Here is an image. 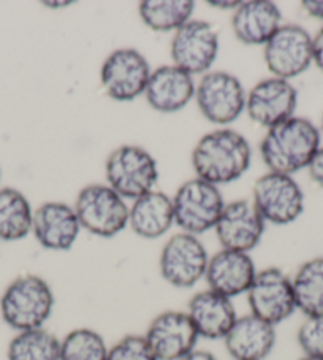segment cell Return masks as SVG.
Masks as SVG:
<instances>
[{
  "label": "cell",
  "instance_id": "15",
  "mask_svg": "<svg viewBox=\"0 0 323 360\" xmlns=\"http://www.w3.org/2000/svg\"><path fill=\"white\" fill-rule=\"evenodd\" d=\"M222 250L249 254L265 233V219L252 200L241 198L225 205L216 224Z\"/></svg>",
  "mask_w": 323,
  "mask_h": 360
},
{
  "label": "cell",
  "instance_id": "22",
  "mask_svg": "<svg viewBox=\"0 0 323 360\" xmlns=\"http://www.w3.org/2000/svg\"><path fill=\"white\" fill-rule=\"evenodd\" d=\"M282 15L270 0L241 2L232 18L235 37L244 45H266L282 26Z\"/></svg>",
  "mask_w": 323,
  "mask_h": 360
},
{
  "label": "cell",
  "instance_id": "19",
  "mask_svg": "<svg viewBox=\"0 0 323 360\" xmlns=\"http://www.w3.org/2000/svg\"><path fill=\"white\" fill-rule=\"evenodd\" d=\"M223 343L233 360H265L276 346V327L249 313L236 319Z\"/></svg>",
  "mask_w": 323,
  "mask_h": 360
},
{
  "label": "cell",
  "instance_id": "21",
  "mask_svg": "<svg viewBox=\"0 0 323 360\" xmlns=\"http://www.w3.org/2000/svg\"><path fill=\"white\" fill-rule=\"evenodd\" d=\"M146 101L160 113L183 110L195 96L194 78L176 65H164L151 72L145 91Z\"/></svg>",
  "mask_w": 323,
  "mask_h": 360
},
{
  "label": "cell",
  "instance_id": "16",
  "mask_svg": "<svg viewBox=\"0 0 323 360\" xmlns=\"http://www.w3.org/2000/svg\"><path fill=\"white\" fill-rule=\"evenodd\" d=\"M298 92L287 79L268 78L257 83L246 98V110L258 126L270 129L294 117Z\"/></svg>",
  "mask_w": 323,
  "mask_h": 360
},
{
  "label": "cell",
  "instance_id": "9",
  "mask_svg": "<svg viewBox=\"0 0 323 360\" xmlns=\"http://www.w3.org/2000/svg\"><path fill=\"white\" fill-rule=\"evenodd\" d=\"M247 302L253 316L276 327L296 311L291 278L276 266L257 271L247 290Z\"/></svg>",
  "mask_w": 323,
  "mask_h": 360
},
{
  "label": "cell",
  "instance_id": "5",
  "mask_svg": "<svg viewBox=\"0 0 323 360\" xmlns=\"http://www.w3.org/2000/svg\"><path fill=\"white\" fill-rule=\"evenodd\" d=\"M175 224L183 232L200 235L214 229L225 202L216 184L195 178L184 183L173 198Z\"/></svg>",
  "mask_w": 323,
  "mask_h": 360
},
{
  "label": "cell",
  "instance_id": "4",
  "mask_svg": "<svg viewBox=\"0 0 323 360\" xmlns=\"http://www.w3.org/2000/svg\"><path fill=\"white\" fill-rule=\"evenodd\" d=\"M128 211L124 198L105 184L86 186L74 203L81 229L102 238L116 237L128 226Z\"/></svg>",
  "mask_w": 323,
  "mask_h": 360
},
{
  "label": "cell",
  "instance_id": "27",
  "mask_svg": "<svg viewBox=\"0 0 323 360\" xmlns=\"http://www.w3.org/2000/svg\"><path fill=\"white\" fill-rule=\"evenodd\" d=\"M60 340L45 327L16 332L8 343V360H59Z\"/></svg>",
  "mask_w": 323,
  "mask_h": 360
},
{
  "label": "cell",
  "instance_id": "7",
  "mask_svg": "<svg viewBox=\"0 0 323 360\" xmlns=\"http://www.w3.org/2000/svg\"><path fill=\"white\" fill-rule=\"evenodd\" d=\"M209 256L195 235L176 233L166 241L160 252L159 269L166 283L178 289L194 288L204 278Z\"/></svg>",
  "mask_w": 323,
  "mask_h": 360
},
{
  "label": "cell",
  "instance_id": "18",
  "mask_svg": "<svg viewBox=\"0 0 323 360\" xmlns=\"http://www.w3.org/2000/svg\"><path fill=\"white\" fill-rule=\"evenodd\" d=\"M81 231L74 208L67 203L48 202L34 211L32 233L49 251H68Z\"/></svg>",
  "mask_w": 323,
  "mask_h": 360
},
{
  "label": "cell",
  "instance_id": "26",
  "mask_svg": "<svg viewBox=\"0 0 323 360\" xmlns=\"http://www.w3.org/2000/svg\"><path fill=\"white\" fill-rule=\"evenodd\" d=\"M192 0H143L138 13L143 22L155 32H170L181 29L194 15Z\"/></svg>",
  "mask_w": 323,
  "mask_h": 360
},
{
  "label": "cell",
  "instance_id": "6",
  "mask_svg": "<svg viewBox=\"0 0 323 360\" xmlns=\"http://www.w3.org/2000/svg\"><path fill=\"white\" fill-rule=\"evenodd\" d=\"M108 186L122 198H136L154 191L159 179L155 159L140 146L126 145L114 150L105 165Z\"/></svg>",
  "mask_w": 323,
  "mask_h": 360
},
{
  "label": "cell",
  "instance_id": "17",
  "mask_svg": "<svg viewBox=\"0 0 323 360\" xmlns=\"http://www.w3.org/2000/svg\"><path fill=\"white\" fill-rule=\"evenodd\" d=\"M257 275L251 254L222 250L209 257L204 273L208 289L228 299L247 294Z\"/></svg>",
  "mask_w": 323,
  "mask_h": 360
},
{
  "label": "cell",
  "instance_id": "1",
  "mask_svg": "<svg viewBox=\"0 0 323 360\" xmlns=\"http://www.w3.org/2000/svg\"><path fill=\"white\" fill-rule=\"evenodd\" d=\"M251 162L249 141L232 129L206 134L192 153V165L197 178L216 186L236 181L249 170Z\"/></svg>",
  "mask_w": 323,
  "mask_h": 360
},
{
  "label": "cell",
  "instance_id": "13",
  "mask_svg": "<svg viewBox=\"0 0 323 360\" xmlns=\"http://www.w3.org/2000/svg\"><path fill=\"white\" fill-rule=\"evenodd\" d=\"M151 67L145 56L133 48L111 53L102 65V84L107 94L117 102H130L145 94Z\"/></svg>",
  "mask_w": 323,
  "mask_h": 360
},
{
  "label": "cell",
  "instance_id": "20",
  "mask_svg": "<svg viewBox=\"0 0 323 360\" xmlns=\"http://www.w3.org/2000/svg\"><path fill=\"white\" fill-rule=\"evenodd\" d=\"M200 338L223 340L238 319L232 299L213 290H202L192 297L187 311Z\"/></svg>",
  "mask_w": 323,
  "mask_h": 360
},
{
  "label": "cell",
  "instance_id": "31",
  "mask_svg": "<svg viewBox=\"0 0 323 360\" xmlns=\"http://www.w3.org/2000/svg\"><path fill=\"white\" fill-rule=\"evenodd\" d=\"M309 170V176L315 184H319L320 188H323V146L319 148V151L315 153L314 159L310 160V164L308 167Z\"/></svg>",
  "mask_w": 323,
  "mask_h": 360
},
{
  "label": "cell",
  "instance_id": "35",
  "mask_svg": "<svg viewBox=\"0 0 323 360\" xmlns=\"http://www.w3.org/2000/svg\"><path fill=\"white\" fill-rule=\"evenodd\" d=\"M211 7L219 8V10H236L241 5L239 0H233V2H219V0H209L208 2Z\"/></svg>",
  "mask_w": 323,
  "mask_h": 360
},
{
  "label": "cell",
  "instance_id": "36",
  "mask_svg": "<svg viewBox=\"0 0 323 360\" xmlns=\"http://www.w3.org/2000/svg\"><path fill=\"white\" fill-rule=\"evenodd\" d=\"M74 2L72 0H68V2H43V5L48 8H54V10H59V8H65V7H70Z\"/></svg>",
  "mask_w": 323,
  "mask_h": 360
},
{
  "label": "cell",
  "instance_id": "8",
  "mask_svg": "<svg viewBox=\"0 0 323 360\" xmlns=\"http://www.w3.org/2000/svg\"><path fill=\"white\" fill-rule=\"evenodd\" d=\"M253 205L265 222L287 226L300 218L304 194L294 178L282 173H266L253 184Z\"/></svg>",
  "mask_w": 323,
  "mask_h": 360
},
{
  "label": "cell",
  "instance_id": "24",
  "mask_svg": "<svg viewBox=\"0 0 323 360\" xmlns=\"http://www.w3.org/2000/svg\"><path fill=\"white\" fill-rule=\"evenodd\" d=\"M34 211L22 192L0 189V240L18 241L32 232Z\"/></svg>",
  "mask_w": 323,
  "mask_h": 360
},
{
  "label": "cell",
  "instance_id": "29",
  "mask_svg": "<svg viewBox=\"0 0 323 360\" xmlns=\"http://www.w3.org/2000/svg\"><path fill=\"white\" fill-rule=\"evenodd\" d=\"M296 341L303 356L323 357V314L306 316L296 332Z\"/></svg>",
  "mask_w": 323,
  "mask_h": 360
},
{
  "label": "cell",
  "instance_id": "34",
  "mask_svg": "<svg viewBox=\"0 0 323 360\" xmlns=\"http://www.w3.org/2000/svg\"><path fill=\"white\" fill-rule=\"evenodd\" d=\"M181 360H219V359H217L214 354L209 352V351L195 349V351H192L190 354H187V356H185Z\"/></svg>",
  "mask_w": 323,
  "mask_h": 360
},
{
  "label": "cell",
  "instance_id": "3",
  "mask_svg": "<svg viewBox=\"0 0 323 360\" xmlns=\"http://www.w3.org/2000/svg\"><path fill=\"white\" fill-rule=\"evenodd\" d=\"M54 292L39 275H21L13 279L0 297V314L16 332L45 327L54 309Z\"/></svg>",
  "mask_w": 323,
  "mask_h": 360
},
{
  "label": "cell",
  "instance_id": "28",
  "mask_svg": "<svg viewBox=\"0 0 323 360\" xmlns=\"http://www.w3.org/2000/svg\"><path fill=\"white\" fill-rule=\"evenodd\" d=\"M110 347L92 328H74L60 340L59 360H107Z\"/></svg>",
  "mask_w": 323,
  "mask_h": 360
},
{
  "label": "cell",
  "instance_id": "14",
  "mask_svg": "<svg viewBox=\"0 0 323 360\" xmlns=\"http://www.w3.org/2000/svg\"><path fill=\"white\" fill-rule=\"evenodd\" d=\"M157 360H181L197 349L200 337L185 311H164L155 316L145 333Z\"/></svg>",
  "mask_w": 323,
  "mask_h": 360
},
{
  "label": "cell",
  "instance_id": "12",
  "mask_svg": "<svg viewBox=\"0 0 323 360\" xmlns=\"http://www.w3.org/2000/svg\"><path fill=\"white\" fill-rule=\"evenodd\" d=\"M219 53V32L208 21L190 20L176 30L171 41V59L189 75H200L213 67Z\"/></svg>",
  "mask_w": 323,
  "mask_h": 360
},
{
  "label": "cell",
  "instance_id": "33",
  "mask_svg": "<svg viewBox=\"0 0 323 360\" xmlns=\"http://www.w3.org/2000/svg\"><path fill=\"white\" fill-rule=\"evenodd\" d=\"M301 7L309 16L323 21V0H303Z\"/></svg>",
  "mask_w": 323,
  "mask_h": 360
},
{
  "label": "cell",
  "instance_id": "2",
  "mask_svg": "<svg viewBox=\"0 0 323 360\" xmlns=\"http://www.w3.org/2000/svg\"><path fill=\"white\" fill-rule=\"evenodd\" d=\"M319 148L320 130L306 117L294 116L268 129L260 153L270 172L291 176L308 169Z\"/></svg>",
  "mask_w": 323,
  "mask_h": 360
},
{
  "label": "cell",
  "instance_id": "23",
  "mask_svg": "<svg viewBox=\"0 0 323 360\" xmlns=\"http://www.w3.org/2000/svg\"><path fill=\"white\" fill-rule=\"evenodd\" d=\"M175 224L173 198L164 192L151 191L133 202L128 211V226L141 238L155 240Z\"/></svg>",
  "mask_w": 323,
  "mask_h": 360
},
{
  "label": "cell",
  "instance_id": "10",
  "mask_svg": "<svg viewBox=\"0 0 323 360\" xmlns=\"http://www.w3.org/2000/svg\"><path fill=\"white\" fill-rule=\"evenodd\" d=\"M265 62L276 78L301 75L314 62L312 37L296 24H282L265 45Z\"/></svg>",
  "mask_w": 323,
  "mask_h": 360
},
{
  "label": "cell",
  "instance_id": "30",
  "mask_svg": "<svg viewBox=\"0 0 323 360\" xmlns=\"http://www.w3.org/2000/svg\"><path fill=\"white\" fill-rule=\"evenodd\" d=\"M107 360H157L145 335H126L110 347Z\"/></svg>",
  "mask_w": 323,
  "mask_h": 360
},
{
  "label": "cell",
  "instance_id": "37",
  "mask_svg": "<svg viewBox=\"0 0 323 360\" xmlns=\"http://www.w3.org/2000/svg\"><path fill=\"white\" fill-rule=\"evenodd\" d=\"M298 360H323V357H309V356H303L301 359Z\"/></svg>",
  "mask_w": 323,
  "mask_h": 360
},
{
  "label": "cell",
  "instance_id": "38",
  "mask_svg": "<svg viewBox=\"0 0 323 360\" xmlns=\"http://www.w3.org/2000/svg\"><path fill=\"white\" fill-rule=\"evenodd\" d=\"M322 134H323V117H322Z\"/></svg>",
  "mask_w": 323,
  "mask_h": 360
},
{
  "label": "cell",
  "instance_id": "25",
  "mask_svg": "<svg viewBox=\"0 0 323 360\" xmlns=\"http://www.w3.org/2000/svg\"><path fill=\"white\" fill-rule=\"evenodd\" d=\"M296 309L304 316L323 314V257L304 262L291 278Z\"/></svg>",
  "mask_w": 323,
  "mask_h": 360
},
{
  "label": "cell",
  "instance_id": "11",
  "mask_svg": "<svg viewBox=\"0 0 323 360\" xmlns=\"http://www.w3.org/2000/svg\"><path fill=\"white\" fill-rule=\"evenodd\" d=\"M198 108L209 122L225 126L238 120L246 108V92L228 72H208L195 89Z\"/></svg>",
  "mask_w": 323,
  "mask_h": 360
},
{
  "label": "cell",
  "instance_id": "32",
  "mask_svg": "<svg viewBox=\"0 0 323 360\" xmlns=\"http://www.w3.org/2000/svg\"><path fill=\"white\" fill-rule=\"evenodd\" d=\"M312 56H314V64L317 65V68H320L323 72V27L312 39Z\"/></svg>",
  "mask_w": 323,
  "mask_h": 360
}]
</instances>
